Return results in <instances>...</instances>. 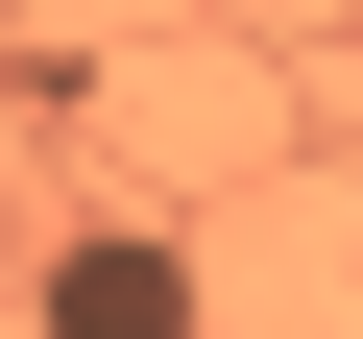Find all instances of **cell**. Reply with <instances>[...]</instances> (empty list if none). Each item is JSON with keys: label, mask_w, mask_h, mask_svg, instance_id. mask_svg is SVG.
I'll use <instances>...</instances> for the list:
<instances>
[{"label": "cell", "mask_w": 363, "mask_h": 339, "mask_svg": "<svg viewBox=\"0 0 363 339\" xmlns=\"http://www.w3.org/2000/svg\"><path fill=\"white\" fill-rule=\"evenodd\" d=\"M25 339H194V267H169L145 218H73V243L25 267Z\"/></svg>", "instance_id": "cell-1"}]
</instances>
